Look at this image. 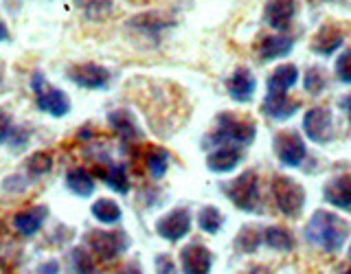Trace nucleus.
<instances>
[{
  "label": "nucleus",
  "mask_w": 351,
  "mask_h": 274,
  "mask_svg": "<svg viewBox=\"0 0 351 274\" xmlns=\"http://www.w3.org/2000/svg\"><path fill=\"white\" fill-rule=\"evenodd\" d=\"M349 224L347 219L332 211H316L310 222L305 226V237L310 244L318 246L325 252H338L345 246L349 237Z\"/></svg>",
  "instance_id": "f257e3e1"
},
{
  "label": "nucleus",
  "mask_w": 351,
  "mask_h": 274,
  "mask_svg": "<svg viewBox=\"0 0 351 274\" xmlns=\"http://www.w3.org/2000/svg\"><path fill=\"white\" fill-rule=\"evenodd\" d=\"M257 136V125L248 119H239V114L222 112L217 114V127L204 138V147L211 151L222 145H250Z\"/></svg>",
  "instance_id": "f03ea898"
},
{
  "label": "nucleus",
  "mask_w": 351,
  "mask_h": 274,
  "mask_svg": "<svg viewBox=\"0 0 351 274\" xmlns=\"http://www.w3.org/2000/svg\"><path fill=\"white\" fill-rule=\"evenodd\" d=\"M222 191L233 202L239 211L252 213L257 211L259 206V178L255 171H244L239 173L235 180H230L226 184H222Z\"/></svg>",
  "instance_id": "7ed1b4c3"
},
{
  "label": "nucleus",
  "mask_w": 351,
  "mask_h": 274,
  "mask_svg": "<svg viewBox=\"0 0 351 274\" xmlns=\"http://www.w3.org/2000/svg\"><path fill=\"white\" fill-rule=\"evenodd\" d=\"M270 193H272L274 204H277V208L285 217L301 215L305 206V191L299 182L290 178V175H277L270 184Z\"/></svg>",
  "instance_id": "20e7f679"
},
{
  "label": "nucleus",
  "mask_w": 351,
  "mask_h": 274,
  "mask_svg": "<svg viewBox=\"0 0 351 274\" xmlns=\"http://www.w3.org/2000/svg\"><path fill=\"white\" fill-rule=\"evenodd\" d=\"M31 88L36 92V103L42 112H47L55 119H62L71 112V101L66 92L60 90V88H49L42 71H36L31 75Z\"/></svg>",
  "instance_id": "39448f33"
},
{
  "label": "nucleus",
  "mask_w": 351,
  "mask_h": 274,
  "mask_svg": "<svg viewBox=\"0 0 351 274\" xmlns=\"http://www.w3.org/2000/svg\"><path fill=\"white\" fill-rule=\"evenodd\" d=\"M272 149H274V156L279 158L283 167H299L307 156L305 142H303L301 134H296L294 129L277 132L272 138Z\"/></svg>",
  "instance_id": "423d86ee"
},
{
  "label": "nucleus",
  "mask_w": 351,
  "mask_h": 274,
  "mask_svg": "<svg viewBox=\"0 0 351 274\" xmlns=\"http://www.w3.org/2000/svg\"><path fill=\"white\" fill-rule=\"evenodd\" d=\"M303 134L316 145H325V142L334 140V116L327 108L316 105L310 108L303 114Z\"/></svg>",
  "instance_id": "0eeeda50"
},
{
  "label": "nucleus",
  "mask_w": 351,
  "mask_h": 274,
  "mask_svg": "<svg viewBox=\"0 0 351 274\" xmlns=\"http://www.w3.org/2000/svg\"><path fill=\"white\" fill-rule=\"evenodd\" d=\"M66 77L77 84L80 88H88V90H101L112 79V73H110L106 66L95 64V62H82V64H73L66 68Z\"/></svg>",
  "instance_id": "6e6552de"
},
{
  "label": "nucleus",
  "mask_w": 351,
  "mask_h": 274,
  "mask_svg": "<svg viewBox=\"0 0 351 274\" xmlns=\"http://www.w3.org/2000/svg\"><path fill=\"white\" fill-rule=\"evenodd\" d=\"M88 246L95 252L97 257H101L106 261L117 259L121 252H125L130 241L125 233H108V230H90L86 235Z\"/></svg>",
  "instance_id": "1a4fd4ad"
},
{
  "label": "nucleus",
  "mask_w": 351,
  "mask_h": 274,
  "mask_svg": "<svg viewBox=\"0 0 351 274\" xmlns=\"http://www.w3.org/2000/svg\"><path fill=\"white\" fill-rule=\"evenodd\" d=\"M191 213L189 208L184 206H178L173 208V211H169L167 215H162L158 222H156V233L167 239V241H180L182 237L189 235L191 230Z\"/></svg>",
  "instance_id": "9d476101"
},
{
  "label": "nucleus",
  "mask_w": 351,
  "mask_h": 274,
  "mask_svg": "<svg viewBox=\"0 0 351 274\" xmlns=\"http://www.w3.org/2000/svg\"><path fill=\"white\" fill-rule=\"evenodd\" d=\"M296 14H299L296 0H268L263 7V20L268 22L270 29H277L279 33L292 27Z\"/></svg>",
  "instance_id": "9b49d317"
},
{
  "label": "nucleus",
  "mask_w": 351,
  "mask_h": 274,
  "mask_svg": "<svg viewBox=\"0 0 351 274\" xmlns=\"http://www.w3.org/2000/svg\"><path fill=\"white\" fill-rule=\"evenodd\" d=\"M180 268L182 274H211L213 255L202 244H189L180 250Z\"/></svg>",
  "instance_id": "f8f14e48"
},
{
  "label": "nucleus",
  "mask_w": 351,
  "mask_h": 274,
  "mask_svg": "<svg viewBox=\"0 0 351 274\" xmlns=\"http://www.w3.org/2000/svg\"><path fill=\"white\" fill-rule=\"evenodd\" d=\"M226 90L230 95V99L237 103H248L252 97H255L257 90V82H255V75L250 73V68H244L239 66L235 68V73L228 77L226 82Z\"/></svg>",
  "instance_id": "ddd939ff"
},
{
  "label": "nucleus",
  "mask_w": 351,
  "mask_h": 274,
  "mask_svg": "<svg viewBox=\"0 0 351 274\" xmlns=\"http://www.w3.org/2000/svg\"><path fill=\"white\" fill-rule=\"evenodd\" d=\"M125 27L136 33H143V36L158 38L165 29L173 27V20L167 18L165 14H158V11H143V14L130 18Z\"/></svg>",
  "instance_id": "4468645a"
},
{
  "label": "nucleus",
  "mask_w": 351,
  "mask_h": 274,
  "mask_svg": "<svg viewBox=\"0 0 351 274\" xmlns=\"http://www.w3.org/2000/svg\"><path fill=\"white\" fill-rule=\"evenodd\" d=\"M343 42H345L343 29L336 25H323L314 33L310 49H312V53L321 55V58H329V55H334L340 47H343Z\"/></svg>",
  "instance_id": "2eb2a0df"
},
{
  "label": "nucleus",
  "mask_w": 351,
  "mask_h": 274,
  "mask_svg": "<svg viewBox=\"0 0 351 274\" xmlns=\"http://www.w3.org/2000/svg\"><path fill=\"white\" fill-rule=\"evenodd\" d=\"M323 197L327 204L340 208V211H351V173L334 175V178L325 184Z\"/></svg>",
  "instance_id": "dca6fc26"
},
{
  "label": "nucleus",
  "mask_w": 351,
  "mask_h": 274,
  "mask_svg": "<svg viewBox=\"0 0 351 274\" xmlns=\"http://www.w3.org/2000/svg\"><path fill=\"white\" fill-rule=\"evenodd\" d=\"M244 160V151L235 145H222L206 153V167L213 173H228Z\"/></svg>",
  "instance_id": "f3484780"
},
{
  "label": "nucleus",
  "mask_w": 351,
  "mask_h": 274,
  "mask_svg": "<svg viewBox=\"0 0 351 274\" xmlns=\"http://www.w3.org/2000/svg\"><path fill=\"white\" fill-rule=\"evenodd\" d=\"M263 114L274 119V121H288L292 119L296 112L301 110V103L294 101V99H290L288 95H266V99H263Z\"/></svg>",
  "instance_id": "a211bd4d"
},
{
  "label": "nucleus",
  "mask_w": 351,
  "mask_h": 274,
  "mask_svg": "<svg viewBox=\"0 0 351 274\" xmlns=\"http://www.w3.org/2000/svg\"><path fill=\"white\" fill-rule=\"evenodd\" d=\"M294 40L290 36H283V33H274V36H266L257 47L261 62H274L281 60L285 55L292 53Z\"/></svg>",
  "instance_id": "6ab92c4d"
},
{
  "label": "nucleus",
  "mask_w": 351,
  "mask_h": 274,
  "mask_svg": "<svg viewBox=\"0 0 351 274\" xmlns=\"http://www.w3.org/2000/svg\"><path fill=\"white\" fill-rule=\"evenodd\" d=\"M299 82V68L294 64H281L277 66L268 77V92L270 95H288L290 88Z\"/></svg>",
  "instance_id": "aec40b11"
},
{
  "label": "nucleus",
  "mask_w": 351,
  "mask_h": 274,
  "mask_svg": "<svg viewBox=\"0 0 351 274\" xmlns=\"http://www.w3.org/2000/svg\"><path fill=\"white\" fill-rule=\"evenodd\" d=\"M47 217H49V208L40 204L36 208H29V211H22L14 217V228L18 230L20 235H25V237H31V235H36L38 230L42 228V224L47 222Z\"/></svg>",
  "instance_id": "412c9836"
},
{
  "label": "nucleus",
  "mask_w": 351,
  "mask_h": 274,
  "mask_svg": "<svg viewBox=\"0 0 351 274\" xmlns=\"http://www.w3.org/2000/svg\"><path fill=\"white\" fill-rule=\"evenodd\" d=\"M108 123L121 138H125V140L141 138V127L136 123V119L132 116L128 110H112V112L108 114Z\"/></svg>",
  "instance_id": "4be33fe9"
},
{
  "label": "nucleus",
  "mask_w": 351,
  "mask_h": 274,
  "mask_svg": "<svg viewBox=\"0 0 351 274\" xmlns=\"http://www.w3.org/2000/svg\"><path fill=\"white\" fill-rule=\"evenodd\" d=\"M73 5L82 11L84 18L93 22H101L114 11V0H73Z\"/></svg>",
  "instance_id": "5701e85b"
},
{
  "label": "nucleus",
  "mask_w": 351,
  "mask_h": 274,
  "mask_svg": "<svg viewBox=\"0 0 351 274\" xmlns=\"http://www.w3.org/2000/svg\"><path fill=\"white\" fill-rule=\"evenodd\" d=\"M66 186L80 197H88L95 193V178L90 173H88L84 167H75L71 169L69 173H66Z\"/></svg>",
  "instance_id": "b1692460"
},
{
  "label": "nucleus",
  "mask_w": 351,
  "mask_h": 274,
  "mask_svg": "<svg viewBox=\"0 0 351 274\" xmlns=\"http://www.w3.org/2000/svg\"><path fill=\"white\" fill-rule=\"evenodd\" d=\"M263 244L270 246L272 250L290 252V250H294L296 241H294V235L290 233L288 228H283V226H268L266 230H263Z\"/></svg>",
  "instance_id": "393cba45"
},
{
  "label": "nucleus",
  "mask_w": 351,
  "mask_h": 274,
  "mask_svg": "<svg viewBox=\"0 0 351 274\" xmlns=\"http://www.w3.org/2000/svg\"><path fill=\"white\" fill-rule=\"evenodd\" d=\"M93 217L101 224H117L121 217H123V211L114 200H108V197H99V200L93 204Z\"/></svg>",
  "instance_id": "a878e982"
},
{
  "label": "nucleus",
  "mask_w": 351,
  "mask_h": 274,
  "mask_svg": "<svg viewBox=\"0 0 351 274\" xmlns=\"http://www.w3.org/2000/svg\"><path fill=\"white\" fill-rule=\"evenodd\" d=\"M197 226H200L208 235H217L224 226L222 211L215 206H202L200 211H197Z\"/></svg>",
  "instance_id": "bb28decb"
},
{
  "label": "nucleus",
  "mask_w": 351,
  "mask_h": 274,
  "mask_svg": "<svg viewBox=\"0 0 351 274\" xmlns=\"http://www.w3.org/2000/svg\"><path fill=\"white\" fill-rule=\"evenodd\" d=\"M104 182L121 195H125L130 191V178L123 164H110L108 171L104 173Z\"/></svg>",
  "instance_id": "cd10ccee"
},
{
  "label": "nucleus",
  "mask_w": 351,
  "mask_h": 274,
  "mask_svg": "<svg viewBox=\"0 0 351 274\" xmlns=\"http://www.w3.org/2000/svg\"><path fill=\"white\" fill-rule=\"evenodd\" d=\"M263 241V233L255 226H244L235 237V246L239 252H255Z\"/></svg>",
  "instance_id": "c85d7f7f"
},
{
  "label": "nucleus",
  "mask_w": 351,
  "mask_h": 274,
  "mask_svg": "<svg viewBox=\"0 0 351 274\" xmlns=\"http://www.w3.org/2000/svg\"><path fill=\"white\" fill-rule=\"evenodd\" d=\"M147 169L152 173V178H162L165 173H167V167H169V151L167 149H149L147 153Z\"/></svg>",
  "instance_id": "c756f323"
},
{
  "label": "nucleus",
  "mask_w": 351,
  "mask_h": 274,
  "mask_svg": "<svg viewBox=\"0 0 351 274\" xmlns=\"http://www.w3.org/2000/svg\"><path fill=\"white\" fill-rule=\"evenodd\" d=\"M303 88L307 95H321L327 88V77L323 73V68L318 66H310L303 75Z\"/></svg>",
  "instance_id": "7c9ffc66"
},
{
  "label": "nucleus",
  "mask_w": 351,
  "mask_h": 274,
  "mask_svg": "<svg viewBox=\"0 0 351 274\" xmlns=\"http://www.w3.org/2000/svg\"><path fill=\"white\" fill-rule=\"evenodd\" d=\"M71 274H95L93 257L84 248H75L71 252Z\"/></svg>",
  "instance_id": "2f4dec72"
},
{
  "label": "nucleus",
  "mask_w": 351,
  "mask_h": 274,
  "mask_svg": "<svg viewBox=\"0 0 351 274\" xmlns=\"http://www.w3.org/2000/svg\"><path fill=\"white\" fill-rule=\"evenodd\" d=\"M51 167H53V156L49 151H36L27 160V169H29L31 175H36V178H40V175H44V173H49Z\"/></svg>",
  "instance_id": "473e14b6"
},
{
  "label": "nucleus",
  "mask_w": 351,
  "mask_h": 274,
  "mask_svg": "<svg viewBox=\"0 0 351 274\" xmlns=\"http://www.w3.org/2000/svg\"><path fill=\"white\" fill-rule=\"evenodd\" d=\"M334 73L338 77V82L343 84H351V51H343L336 58V64H334Z\"/></svg>",
  "instance_id": "72a5a7b5"
},
{
  "label": "nucleus",
  "mask_w": 351,
  "mask_h": 274,
  "mask_svg": "<svg viewBox=\"0 0 351 274\" xmlns=\"http://www.w3.org/2000/svg\"><path fill=\"white\" fill-rule=\"evenodd\" d=\"M11 136V116L7 110H0V142Z\"/></svg>",
  "instance_id": "f704fd0d"
},
{
  "label": "nucleus",
  "mask_w": 351,
  "mask_h": 274,
  "mask_svg": "<svg viewBox=\"0 0 351 274\" xmlns=\"http://www.w3.org/2000/svg\"><path fill=\"white\" fill-rule=\"evenodd\" d=\"M156 270H158V274H176V266L169 259V255H160L156 259Z\"/></svg>",
  "instance_id": "c9c22d12"
},
{
  "label": "nucleus",
  "mask_w": 351,
  "mask_h": 274,
  "mask_svg": "<svg viewBox=\"0 0 351 274\" xmlns=\"http://www.w3.org/2000/svg\"><path fill=\"white\" fill-rule=\"evenodd\" d=\"M33 274H60V263L58 261H44L33 270Z\"/></svg>",
  "instance_id": "e433bc0d"
},
{
  "label": "nucleus",
  "mask_w": 351,
  "mask_h": 274,
  "mask_svg": "<svg viewBox=\"0 0 351 274\" xmlns=\"http://www.w3.org/2000/svg\"><path fill=\"white\" fill-rule=\"evenodd\" d=\"M9 27H7V22L0 18V42H9Z\"/></svg>",
  "instance_id": "4c0bfd02"
},
{
  "label": "nucleus",
  "mask_w": 351,
  "mask_h": 274,
  "mask_svg": "<svg viewBox=\"0 0 351 274\" xmlns=\"http://www.w3.org/2000/svg\"><path fill=\"white\" fill-rule=\"evenodd\" d=\"M119 274H143V272H141V268L136 266V263H130V266H125Z\"/></svg>",
  "instance_id": "58836bf2"
},
{
  "label": "nucleus",
  "mask_w": 351,
  "mask_h": 274,
  "mask_svg": "<svg viewBox=\"0 0 351 274\" xmlns=\"http://www.w3.org/2000/svg\"><path fill=\"white\" fill-rule=\"evenodd\" d=\"M340 105H343V110H345V112L351 116V95H347V97L343 99V103H340Z\"/></svg>",
  "instance_id": "ea45409f"
},
{
  "label": "nucleus",
  "mask_w": 351,
  "mask_h": 274,
  "mask_svg": "<svg viewBox=\"0 0 351 274\" xmlns=\"http://www.w3.org/2000/svg\"><path fill=\"white\" fill-rule=\"evenodd\" d=\"M248 274H270L268 268H263V266H255V268H250Z\"/></svg>",
  "instance_id": "a19ab883"
},
{
  "label": "nucleus",
  "mask_w": 351,
  "mask_h": 274,
  "mask_svg": "<svg viewBox=\"0 0 351 274\" xmlns=\"http://www.w3.org/2000/svg\"><path fill=\"white\" fill-rule=\"evenodd\" d=\"M3 77H5V64L0 62V86H3Z\"/></svg>",
  "instance_id": "79ce46f5"
},
{
  "label": "nucleus",
  "mask_w": 351,
  "mask_h": 274,
  "mask_svg": "<svg viewBox=\"0 0 351 274\" xmlns=\"http://www.w3.org/2000/svg\"><path fill=\"white\" fill-rule=\"evenodd\" d=\"M347 266L351 268V248H349V255H347Z\"/></svg>",
  "instance_id": "37998d69"
}]
</instances>
